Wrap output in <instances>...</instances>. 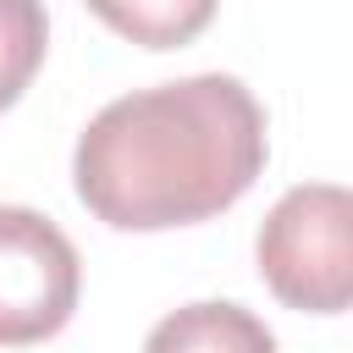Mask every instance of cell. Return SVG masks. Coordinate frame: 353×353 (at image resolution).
Returning <instances> with one entry per match:
<instances>
[{
  "label": "cell",
  "mask_w": 353,
  "mask_h": 353,
  "mask_svg": "<svg viewBox=\"0 0 353 353\" xmlns=\"http://www.w3.org/2000/svg\"><path fill=\"white\" fill-rule=\"evenodd\" d=\"M265 154L259 99L226 72H199L110 99L77 138L72 182L105 226L165 232L232 210Z\"/></svg>",
  "instance_id": "6da1fadb"
},
{
  "label": "cell",
  "mask_w": 353,
  "mask_h": 353,
  "mask_svg": "<svg viewBox=\"0 0 353 353\" xmlns=\"http://www.w3.org/2000/svg\"><path fill=\"white\" fill-rule=\"evenodd\" d=\"M265 287L303 314H342L353 298V199L336 182H298L259 226Z\"/></svg>",
  "instance_id": "7a4b0ae2"
},
{
  "label": "cell",
  "mask_w": 353,
  "mask_h": 353,
  "mask_svg": "<svg viewBox=\"0 0 353 353\" xmlns=\"http://www.w3.org/2000/svg\"><path fill=\"white\" fill-rule=\"evenodd\" d=\"M83 292V259L72 237L28 210L0 204V347H33L50 342Z\"/></svg>",
  "instance_id": "3957f363"
},
{
  "label": "cell",
  "mask_w": 353,
  "mask_h": 353,
  "mask_svg": "<svg viewBox=\"0 0 353 353\" xmlns=\"http://www.w3.org/2000/svg\"><path fill=\"white\" fill-rule=\"evenodd\" d=\"M143 353H276V336L259 314H248L243 303H182L171 309L149 336Z\"/></svg>",
  "instance_id": "277c9868"
},
{
  "label": "cell",
  "mask_w": 353,
  "mask_h": 353,
  "mask_svg": "<svg viewBox=\"0 0 353 353\" xmlns=\"http://www.w3.org/2000/svg\"><path fill=\"white\" fill-rule=\"evenodd\" d=\"M83 6L143 50H176L210 28L221 0H83Z\"/></svg>",
  "instance_id": "5b68a950"
},
{
  "label": "cell",
  "mask_w": 353,
  "mask_h": 353,
  "mask_svg": "<svg viewBox=\"0 0 353 353\" xmlns=\"http://www.w3.org/2000/svg\"><path fill=\"white\" fill-rule=\"evenodd\" d=\"M50 17L44 0H0V110L22 99L33 72L44 66Z\"/></svg>",
  "instance_id": "8992f818"
}]
</instances>
